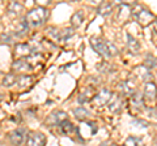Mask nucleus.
<instances>
[{
    "instance_id": "f257e3e1",
    "label": "nucleus",
    "mask_w": 157,
    "mask_h": 146,
    "mask_svg": "<svg viewBox=\"0 0 157 146\" xmlns=\"http://www.w3.org/2000/svg\"><path fill=\"white\" fill-rule=\"evenodd\" d=\"M90 45L92 47L96 50L97 53H100L102 57H105V59H110V57L115 56L118 53V50L115 48L114 45H111L109 42H105L100 39V38H92L90 39Z\"/></svg>"
},
{
    "instance_id": "f03ea898",
    "label": "nucleus",
    "mask_w": 157,
    "mask_h": 146,
    "mask_svg": "<svg viewBox=\"0 0 157 146\" xmlns=\"http://www.w3.org/2000/svg\"><path fill=\"white\" fill-rule=\"evenodd\" d=\"M132 14L136 17V20H137V22H139V25L141 27L149 26L155 20L153 13L149 12L148 9L143 8L141 5H139V4H135V5L132 7Z\"/></svg>"
},
{
    "instance_id": "7ed1b4c3",
    "label": "nucleus",
    "mask_w": 157,
    "mask_h": 146,
    "mask_svg": "<svg viewBox=\"0 0 157 146\" xmlns=\"http://www.w3.org/2000/svg\"><path fill=\"white\" fill-rule=\"evenodd\" d=\"M47 18V11L43 7H37L33 8L28 12L25 20L28 21L29 25L32 26H41Z\"/></svg>"
},
{
    "instance_id": "20e7f679",
    "label": "nucleus",
    "mask_w": 157,
    "mask_h": 146,
    "mask_svg": "<svg viewBox=\"0 0 157 146\" xmlns=\"http://www.w3.org/2000/svg\"><path fill=\"white\" fill-rule=\"evenodd\" d=\"M28 138V132L25 128H17L9 134V141L13 146H21Z\"/></svg>"
},
{
    "instance_id": "39448f33",
    "label": "nucleus",
    "mask_w": 157,
    "mask_h": 146,
    "mask_svg": "<svg viewBox=\"0 0 157 146\" xmlns=\"http://www.w3.org/2000/svg\"><path fill=\"white\" fill-rule=\"evenodd\" d=\"M131 16H132V7L128 5V4H126V3L121 4L119 8H118V11H117V14H115L117 21L121 22V24H126L131 18Z\"/></svg>"
},
{
    "instance_id": "423d86ee",
    "label": "nucleus",
    "mask_w": 157,
    "mask_h": 146,
    "mask_svg": "<svg viewBox=\"0 0 157 146\" xmlns=\"http://www.w3.org/2000/svg\"><path fill=\"white\" fill-rule=\"evenodd\" d=\"M46 136L41 132H32L29 133L26 138V146H46Z\"/></svg>"
},
{
    "instance_id": "0eeeda50",
    "label": "nucleus",
    "mask_w": 157,
    "mask_h": 146,
    "mask_svg": "<svg viewBox=\"0 0 157 146\" xmlns=\"http://www.w3.org/2000/svg\"><path fill=\"white\" fill-rule=\"evenodd\" d=\"M144 102H153L157 98V86L153 82H147L144 86Z\"/></svg>"
},
{
    "instance_id": "6e6552de",
    "label": "nucleus",
    "mask_w": 157,
    "mask_h": 146,
    "mask_svg": "<svg viewBox=\"0 0 157 146\" xmlns=\"http://www.w3.org/2000/svg\"><path fill=\"white\" fill-rule=\"evenodd\" d=\"M111 95H113V94L110 93V90L102 89L100 93L94 95V98H93V102H94V104H96L97 107H102V106H105V104L109 103Z\"/></svg>"
},
{
    "instance_id": "1a4fd4ad",
    "label": "nucleus",
    "mask_w": 157,
    "mask_h": 146,
    "mask_svg": "<svg viewBox=\"0 0 157 146\" xmlns=\"http://www.w3.org/2000/svg\"><path fill=\"white\" fill-rule=\"evenodd\" d=\"M14 55L18 59H26L28 56L32 55V47L28 43H18L14 47Z\"/></svg>"
},
{
    "instance_id": "9d476101",
    "label": "nucleus",
    "mask_w": 157,
    "mask_h": 146,
    "mask_svg": "<svg viewBox=\"0 0 157 146\" xmlns=\"http://www.w3.org/2000/svg\"><path fill=\"white\" fill-rule=\"evenodd\" d=\"M64 120H67V114L64 112V111H54V112L48 116L46 123L48 125H59Z\"/></svg>"
},
{
    "instance_id": "9b49d317",
    "label": "nucleus",
    "mask_w": 157,
    "mask_h": 146,
    "mask_svg": "<svg viewBox=\"0 0 157 146\" xmlns=\"http://www.w3.org/2000/svg\"><path fill=\"white\" fill-rule=\"evenodd\" d=\"M118 87H119L121 93L123 95H132L135 93V89H136V85H135V81L134 80H127V81H122L119 82V85H118Z\"/></svg>"
},
{
    "instance_id": "f8f14e48",
    "label": "nucleus",
    "mask_w": 157,
    "mask_h": 146,
    "mask_svg": "<svg viewBox=\"0 0 157 146\" xmlns=\"http://www.w3.org/2000/svg\"><path fill=\"white\" fill-rule=\"evenodd\" d=\"M32 65L30 63H28L26 59H17L14 60V63L12 64V71L16 73H22V72H29L32 71Z\"/></svg>"
},
{
    "instance_id": "ddd939ff",
    "label": "nucleus",
    "mask_w": 157,
    "mask_h": 146,
    "mask_svg": "<svg viewBox=\"0 0 157 146\" xmlns=\"http://www.w3.org/2000/svg\"><path fill=\"white\" fill-rule=\"evenodd\" d=\"M122 104H123V102H122L121 95H118V94H113L110 100H109V103H107L109 110L111 111V112H119V111L122 110Z\"/></svg>"
},
{
    "instance_id": "4468645a",
    "label": "nucleus",
    "mask_w": 157,
    "mask_h": 146,
    "mask_svg": "<svg viewBox=\"0 0 157 146\" xmlns=\"http://www.w3.org/2000/svg\"><path fill=\"white\" fill-rule=\"evenodd\" d=\"M130 104H131L132 108H135L137 111L143 110V107H144V98H143V95H141L140 93H134L131 95V98H130Z\"/></svg>"
},
{
    "instance_id": "2eb2a0df",
    "label": "nucleus",
    "mask_w": 157,
    "mask_h": 146,
    "mask_svg": "<svg viewBox=\"0 0 157 146\" xmlns=\"http://www.w3.org/2000/svg\"><path fill=\"white\" fill-rule=\"evenodd\" d=\"M135 73H139L137 75V77L141 80V81H145V82H151L152 80V75H151V71L149 69H147V68L144 65H141V67H137L135 68Z\"/></svg>"
},
{
    "instance_id": "dca6fc26",
    "label": "nucleus",
    "mask_w": 157,
    "mask_h": 146,
    "mask_svg": "<svg viewBox=\"0 0 157 146\" xmlns=\"http://www.w3.org/2000/svg\"><path fill=\"white\" fill-rule=\"evenodd\" d=\"M33 84V77L29 76V75H22V76H18L17 77V82L16 85H18V89H26Z\"/></svg>"
},
{
    "instance_id": "f3484780",
    "label": "nucleus",
    "mask_w": 157,
    "mask_h": 146,
    "mask_svg": "<svg viewBox=\"0 0 157 146\" xmlns=\"http://www.w3.org/2000/svg\"><path fill=\"white\" fill-rule=\"evenodd\" d=\"M96 95V91H94V87L90 86V87H86L84 93H81L78 95V102L80 103H84V102H89V100H93Z\"/></svg>"
},
{
    "instance_id": "a211bd4d",
    "label": "nucleus",
    "mask_w": 157,
    "mask_h": 146,
    "mask_svg": "<svg viewBox=\"0 0 157 146\" xmlns=\"http://www.w3.org/2000/svg\"><path fill=\"white\" fill-rule=\"evenodd\" d=\"M24 11V5L21 3H18V2H12V3H9V5H8V12L11 16H20L21 14V12Z\"/></svg>"
},
{
    "instance_id": "6ab92c4d",
    "label": "nucleus",
    "mask_w": 157,
    "mask_h": 146,
    "mask_svg": "<svg viewBox=\"0 0 157 146\" xmlns=\"http://www.w3.org/2000/svg\"><path fill=\"white\" fill-rule=\"evenodd\" d=\"M97 11H98V13H100L101 16L107 17L111 13V11H113V4L109 3V2H102L100 4V7H98Z\"/></svg>"
},
{
    "instance_id": "aec40b11",
    "label": "nucleus",
    "mask_w": 157,
    "mask_h": 146,
    "mask_svg": "<svg viewBox=\"0 0 157 146\" xmlns=\"http://www.w3.org/2000/svg\"><path fill=\"white\" fill-rule=\"evenodd\" d=\"M84 22V13H82L81 11H77L72 14V17H71V24H72V26L73 27H78V26H81V24Z\"/></svg>"
},
{
    "instance_id": "412c9836",
    "label": "nucleus",
    "mask_w": 157,
    "mask_h": 146,
    "mask_svg": "<svg viewBox=\"0 0 157 146\" xmlns=\"http://www.w3.org/2000/svg\"><path fill=\"white\" fill-rule=\"evenodd\" d=\"M73 115H75V118L80 121H84L89 118V111L85 110L84 107H77V108L73 110Z\"/></svg>"
},
{
    "instance_id": "4be33fe9",
    "label": "nucleus",
    "mask_w": 157,
    "mask_h": 146,
    "mask_svg": "<svg viewBox=\"0 0 157 146\" xmlns=\"http://www.w3.org/2000/svg\"><path fill=\"white\" fill-rule=\"evenodd\" d=\"M127 46H128L130 51L134 52V53H137V52H139V50H140L139 42H137L132 35H130V34H127Z\"/></svg>"
},
{
    "instance_id": "5701e85b",
    "label": "nucleus",
    "mask_w": 157,
    "mask_h": 146,
    "mask_svg": "<svg viewBox=\"0 0 157 146\" xmlns=\"http://www.w3.org/2000/svg\"><path fill=\"white\" fill-rule=\"evenodd\" d=\"M17 75H14V73H8L6 75V77L3 78V86L4 87H11L13 85H16L17 82Z\"/></svg>"
},
{
    "instance_id": "b1692460",
    "label": "nucleus",
    "mask_w": 157,
    "mask_h": 146,
    "mask_svg": "<svg viewBox=\"0 0 157 146\" xmlns=\"http://www.w3.org/2000/svg\"><path fill=\"white\" fill-rule=\"evenodd\" d=\"M58 126H59V129H60V132L63 134H70V133H72L73 130H75V126H73V124L71 123V121H68V120H64L63 123H60Z\"/></svg>"
},
{
    "instance_id": "393cba45",
    "label": "nucleus",
    "mask_w": 157,
    "mask_h": 146,
    "mask_svg": "<svg viewBox=\"0 0 157 146\" xmlns=\"http://www.w3.org/2000/svg\"><path fill=\"white\" fill-rule=\"evenodd\" d=\"M144 67L147 69H153V68L157 67V59L152 55H147L145 60H144Z\"/></svg>"
},
{
    "instance_id": "a878e982",
    "label": "nucleus",
    "mask_w": 157,
    "mask_h": 146,
    "mask_svg": "<svg viewBox=\"0 0 157 146\" xmlns=\"http://www.w3.org/2000/svg\"><path fill=\"white\" fill-rule=\"evenodd\" d=\"M28 27H29V24L25 18H24L21 22H18V25L16 27V34L17 35H22V34H25L28 31Z\"/></svg>"
},
{
    "instance_id": "bb28decb",
    "label": "nucleus",
    "mask_w": 157,
    "mask_h": 146,
    "mask_svg": "<svg viewBox=\"0 0 157 146\" xmlns=\"http://www.w3.org/2000/svg\"><path fill=\"white\" fill-rule=\"evenodd\" d=\"M73 35V29H64L62 33H59V42H64Z\"/></svg>"
},
{
    "instance_id": "cd10ccee",
    "label": "nucleus",
    "mask_w": 157,
    "mask_h": 146,
    "mask_svg": "<svg viewBox=\"0 0 157 146\" xmlns=\"http://www.w3.org/2000/svg\"><path fill=\"white\" fill-rule=\"evenodd\" d=\"M97 69L100 72H107V71H111V68H109L107 63H101L100 65H97Z\"/></svg>"
},
{
    "instance_id": "c85d7f7f",
    "label": "nucleus",
    "mask_w": 157,
    "mask_h": 146,
    "mask_svg": "<svg viewBox=\"0 0 157 146\" xmlns=\"http://www.w3.org/2000/svg\"><path fill=\"white\" fill-rule=\"evenodd\" d=\"M0 39H2L3 42H7V45H9V43H12V37L9 35L8 33H6V34H2V37H0Z\"/></svg>"
},
{
    "instance_id": "c756f323",
    "label": "nucleus",
    "mask_w": 157,
    "mask_h": 146,
    "mask_svg": "<svg viewBox=\"0 0 157 146\" xmlns=\"http://www.w3.org/2000/svg\"><path fill=\"white\" fill-rule=\"evenodd\" d=\"M156 22H155V33H157V18H155Z\"/></svg>"
},
{
    "instance_id": "7c9ffc66",
    "label": "nucleus",
    "mask_w": 157,
    "mask_h": 146,
    "mask_svg": "<svg viewBox=\"0 0 157 146\" xmlns=\"http://www.w3.org/2000/svg\"><path fill=\"white\" fill-rule=\"evenodd\" d=\"M104 146H117V145H113V144H111V145H104Z\"/></svg>"
},
{
    "instance_id": "2f4dec72",
    "label": "nucleus",
    "mask_w": 157,
    "mask_h": 146,
    "mask_svg": "<svg viewBox=\"0 0 157 146\" xmlns=\"http://www.w3.org/2000/svg\"><path fill=\"white\" fill-rule=\"evenodd\" d=\"M0 100H2V94H0Z\"/></svg>"
},
{
    "instance_id": "473e14b6",
    "label": "nucleus",
    "mask_w": 157,
    "mask_h": 146,
    "mask_svg": "<svg viewBox=\"0 0 157 146\" xmlns=\"http://www.w3.org/2000/svg\"><path fill=\"white\" fill-rule=\"evenodd\" d=\"M156 76H157V75H156Z\"/></svg>"
}]
</instances>
